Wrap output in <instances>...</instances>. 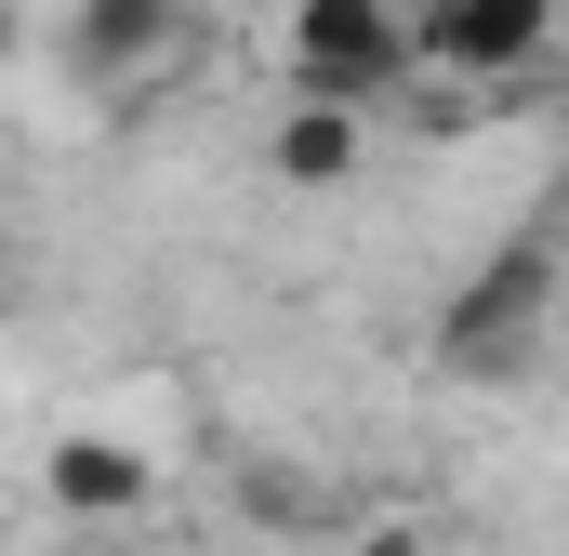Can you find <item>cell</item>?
<instances>
[{
  "label": "cell",
  "mask_w": 569,
  "mask_h": 556,
  "mask_svg": "<svg viewBox=\"0 0 569 556\" xmlns=\"http://www.w3.org/2000/svg\"><path fill=\"white\" fill-rule=\"evenodd\" d=\"M358 107H279V133H266V172H279V186H305V199H318V186H358Z\"/></svg>",
  "instance_id": "8992f818"
},
{
  "label": "cell",
  "mask_w": 569,
  "mask_h": 556,
  "mask_svg": "<svg viewBox=\"0 0 569 556\" xmlns=\"http://www.w3.org/2000/svg\"><path fill=\"white\" fill-rule=\"evenodd\" d=\"M13 40H27V13H13V0H0V67H13Z\"/></svg>",
  "instance_id": "52a82bcc"
},
{
  "label": "cell",
  "mask_w": 569,
  "mask_h": 556,
  "mask_svg": "<svg viewBox=\"0 0 569 556\" xmlns=\"http://www.w3.org/2000/svg\"><path fill=\"white\" fill-rule=\"evenodd\" d=\"M40 504L107 544V530H133L146 504H159V450H146V437H107V424H67V437L40 450Z\"/></svg>",
  "instance_id": "3957f363"
},
{
  "label": "cell",
  "mask_w": 569,
  "mask_h": 556,
  "mask_svg": "<svg viewBox=\"0 0 569 556\" xmlns=\"http://www.w3.org/2000/svg\"><path fill=\"white\" fill-rule=\"evenodd\" d=\"M0 305H13V239H0Z\"/></svg>",
  "instance_id": "ba28073f"
},
{
  "label": "cell",
  "mask_w": 569,
  "mask_h": 556,
  "mask_svg": "<svg viewBox=\"0 0 569 556\" xmlns=\"http://www.w3.org/2000/svg\"><path fill=\"white\" fill-rule=\"evenodd\" d=\"M543 40H557V0H425L411 13V67H450V80H517Z\"/></svg>",
  "instance_id": "277c9868"
},
{
  "label": "cell",
  "mask_w": 569,
  "mask_h": 556,
  "mask_svg": "<svg viewBox=\"0 0 569 556\" xmlns=\"http://www.w3.org/2000/svg\"><path fill=\"white\" fill-rule=\"evenodd\" d=\"M67 556H133V544H67Z\"/></svg>",
  "instance_id": "9c48e42d"
},
{
  "label": "cell",
  "mask_w": 569,
  "mask_h": 556,
  "mask_svg": "<svg viewBox=\"0 0 569 556\" xmlns=\"http://www.w3.org/2000/svg\"><path fill=\"white\" fill-rule=\"evenodd\" d=\"M543 291H557L543 239H503L490 266L437 305V371H517V358H530V331H543Z\"/></svg>",
  "instance_id": "7a4b0ae2"
},
{
  "label": "cell",
  "mask_w": 569,
  "mask_h": 556,
  "mask_svg": "<svg viewBox=\"0 0 569 556\" xmlns=\"http://www.w3.org/2000/svg\"><path fill=\"white\" fill-rule=\"evenodd\" d=\"M172 40H186V0H80V13H67L80 80H146Z\"/></svg>",
  "instance_id": "5b68a950"
},
{
  "label": "cell",
  "mask_w": 569,
  "mask_h": 556,
  "mask_svg": "<svg viewBox=\"0 0 569 556\" xmlns=\"http://www.w3.org/2000/svg\"><path fill=\"white\" fill-rule=\"evenodd\" d=\"M279 67H291V107H358L371 120L411 80V0H291Z\"/></svg>",
  "instance_id": "6da1fadb"
}]
</instances>
